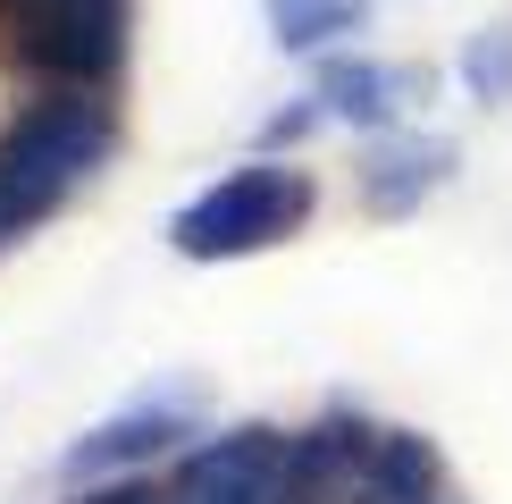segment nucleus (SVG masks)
Instances as JSON below:
<instances>
[{
  "mask_svg": "<svg viewBox=\"0 0 512 504\" xmlns=\"http://www.w3.org/2000/svg\"><path fill=\"white\" fill-rule=\"evenodd\" d=\"M68 194H76V185L59 177V168H42V160H26V152L0 143V252L26 244L42 219H59V202H68Z\"/></svg>",
  "mask_w": 512,
  "mask_h": 504,
  "instance_id": "10",
  "label": "nucleus"
},
{
  "mask_svg": "<svg viewBox=\"0 0 512 504\" xmlns=\"http://www.w3.org/2000/svg\"><path fill=\"white\" fill-rule=\"evenodd\" d=\"M311 126H328V110H319V93H311V101H294V110H277V118L261 126V152H294V143H303Z\"/></svg>",
  "mask_w": 512,
  "mask_h": 504,
  "instance_id": "14",
  "label": "nucleus"
},
{
  "mask_svg": "<svg viewBox=\"0 0 512 504\" xmlns=\"http://www.w3.org/2000/svg\"><path fill=\"white\" fill-rule=\"evenodd\" d=\"M135 0H0V59L34 84H118Z\"/></svg>",
  "mask_w": 512,
  "mask_h": 504,
  "instance_id": "2",
  "label": "nucleus"
},
{
  "mask_svg": "<svg viewBox=\"0 0 512 504\" xmlns=\"http://www.w3.org/2000/svg\"><path fill=\"white\" fill-rule=\"evenodd\" d=\"M445 504H462V496H445Z\"/></svg>",
  "mask_w": 512,
  "mask_h": 504,
  "instance_id": "15",
  "label": "nucleus"
},
{
  "mask_svg": "<svg viewBox=\"0 0 512 504\" xmlns=\"http://www.w3.org/2000/svg\"><path fill=\"white\" fill-rule=\"evenodd\" d=\"M194 437H202L194 404L185 395H152V404H126L110 420H93L84 437H68L59 471H68V488H84V479H143L152 462H177Z\"/></svg>",
  "mask_w": 512,
  "mask_h": 504,
  "instance_id": "5",
  "label": "nucleus"
},
{
  "mask_svg": "<svg viewBox=\"0 0 512 504\" xmlns=\"http://www.w3.org/2000/svg\"><path fill=\"white\" fill-rule=\"evenodd\" d=\"M68 504H168V479H84V488H68Z\"/></svg>",
  "mask_w": 512,
  "mask_h": 504,
  "instance_id": "13",
  "label": "nucleus"
},
{
  "mask_svg": "<svg viewBox=\"0 0 512 504\" xmlns=\"http://www.w3.org/2000/svg\"><path fill=\"white\" fill-rule=\"evenodd\" d=\"M445 496H454V471H445L437 437L387 429V420H378L370 471H361V504H445Z\"/></svg>",
  "mask_w": 512,
  "mask_h": 504,
  "instance_id": "9",
  "label": "nucleus"
},
{
  "mask_svg": "<svg viewBox=\"0 0 512 504\" xmlns=\"http://www.w3.org/2000/svg\"><path fill=\"white\" fill-rule=\"evenodd\" d=\"M454 135H420V126H395V135H370V152L353 168V194L370 219H412L420 202L445 194V177H454Z\"/></svg>",
  "mask_w": 512,
  "mask_h": 504,
  "instance_id": "7",
  "label": "nucleus"
},
{
  "mask_svg": "<svg viewBox=\"0 0 512 504\" xmlns=\"http://www.w3.org/2000/svg\"><path fill=\"white\" fill-rule=\"evenodd\" d=\"M454 76H462V93H471L479 110H496V101H512V17H496V26H479L471 42H462Z\"/></svg>",
  "mask_w": 512,
  "mask_h": 504,
  "instance_id": "12",
  "label": "nucleus"
},
{
  "mask_svg": "<svg viewBox=\"0 0 512 504\" xmlns=\"http://www.w3.org/2000/svg\"><path fill=\"white\" fill-rule=\"evenodd\" d=\"M311 210H319L311 168H303V160L261 152V160L227 168L219 185H202V194L185 202L177 219H168V244H177L185 261H252V252L303 236Z\"/></svg>",
  "mask_w": 512,
  "mask_h": 504,
  "instance_id": "1",
  "label": "nucleus"
},
{
  "mask_svg": "<svg viewBox=\"0 0 512 504\" xmlns=\"http://www.w3.org/2000/svg\"><path fill=\"white\" fill-rule=\"evenodd\" d=\"M168 504H294V429L236 420L168 462Z\"/></svg>",
  "mask_w": 512,
  "mask_h": 504,
  "instance_id": "3",
  "label": "nucleus"
},
{
  "mask_svg": "<svg viewBox=\"0 0 512 504\" xmlns=\"http://www.w3.org/2000/svg\"><path fill=\"white\" fill-rule=\"evenodd\" d=\"M319 110L336 126H353V135H395L403 110L412 101H429V68H412V59H370V51H336L319 59Z\"/></svg>",
  "mask_w": 512,
  "mask_h": 504,
  "instance_id": "6",
  "label": "nucleus"
},
{
  "mask_svg": "<svg viewBox=\"0 0 512 504\" xmlns=\"http://www.w3.org/2000/svg\"><path fill=\"white\" fill-rule=\"evenodd\" d=\"M277 51H336L370 26V0H261Z\"/></svg>",
  "mask_w": 512,
  "mask_h": 504,
  "instance_id": "11",
  "label": "nucleus"
},
{
  "mask_svg": "<svg viewBox=\"0 0 512 504\" xmlns=\"http://www.w3.org/2000/svg\"><path fill=\"white\" fill-rule=\"evenodd\" d=\"M0 143L59 168L68 185H84L118 152V101H110V84H34V101L0 126Z\"/></svg>",
  "mask_w": 512,
  "mask_h": 504,
  "instance_id": "4",
  "label": "nucleus"
},
{
  "mask_svg": "<svg viewBox=\"0 0 512 504\" xmlns=\"http://www.w3.org/2000/svg\"><path fill=\"white\" fill-rule=\"evenodd\" d=\"M378 420L370 412H319L294 429V504H361V471H370Z\"/></svg>",
  "mask_w": 512,
  "mask_h": 504,
  "instance_id": "8",
  "label": "nucleus"
}]
</instances>
